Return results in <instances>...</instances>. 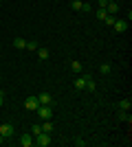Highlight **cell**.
<instances>
[{"label": "cell", "mask_w": 132, "mask_h": 147, "mask_svg": "<svg viewBox=\"0 0 132 147\" xmlns=\"http://www.w3.org/2000/svg\"><path fill=\"white\" fill-rule=\"evenodd\" d=\"M35 53H38L40 61H46V59L51 57V51H49V49H44V46H38V51H35Z\"/></svg>", "instance_id": "8"}, {"label": "cell", "mask_w": 132, "mask_h": 147, "mask_svg": "<svg viewBox=\"0 0 132 147\" xmlns=\"http://www.w3.org/2000/svg\"><path fill=\"white\" fill-rule=\"evenodd\" d=\"M38 105H40V101H38V97L35 94H31V97H26V101H24V108L26 110H38Z\"/></svg>", "instance_id": "4"}, {"label": "cell", "mask_w": 132, "mask_h": 147, "mask_svg": "<svg viewBox=\"0 0 132 147\" xmlns=\"http://www.w3.org/2000/svg\"><path fill=\"white\" fill-rule=\"evenodd\" d=\"M117 108H119V110H130V108H132V101H130V99H121L119 103H117Z\"/></svg>", "instance_id": "11"}, {"label": "cell", "mask_w": 132, "mask_h": 147, "mask_svg": "<svg viewBox=\"0 0 132 147\" xmlns=\"http://www.w3.org/2000/svg\"><path fill=\"white\" fill-rule=\"evenodd\" d=\"M75 145L77 147H86V141H84V138H75Z\"/></svg>", "instance_id": "24"}, {"label": "cell", "mask_w": 132, "mask_h": 147, "mask_svg": "<svg viewBox=\"0 0 132 147\" xmlns=\"http://www.w3.org/2000/svg\"><path fill=\"white\" fill-rule=\"evenodd\" d=\"M38 117H40V121H49V119H53V108L51 105H38Z\"/></svg>", "instance_id": "2"}, {"label": "cell", "mask_w": 132, "mask_h": 147, "mask_svg": "<svg viewBox=\"0 0 132 147\" xmlns=\"http://www.w3.org/2000/svg\"><path fill=\"white\" fill-rule=\"evenodd\" d=\"M42 132H49V134L53 132V123H51V119H49V121H42Z\"/></svg>", "instance_id": "17"}, {"label": "cell", "mask_w": 132, "mask_h": 147, "mask_svg": "<svg viewBox=\"0 0 132 147\" xmlns=\"http://www.w3.org/2000/svg\"><path fill=\"white\" fill-rule=\"evenodd\" d=\"M119 121H128V123H130V121H132L130 110H119Z\"/></svg>", "instance_id": "14"}, {"label": "cell", "mask_w": 132, "mask_h": 147, "mask_svg": "<svg viewBox=\"0 0 132 147\" xmlns=\"http://www.w3.org/2000/svg\"><path fill=\"white\" fill-rule=\"evenodd\" d=\"M0 134L5 136V138H9V136L16 134V127H13L11 123H0Z\"/></svg>", "instance_id": "3"}, {"label": "cell", "mask_w": 132, "mask_h": 147, "mask_svg": "<svg viewBox=\"0 0 132 147\" xmlns=\"http://www.w3.org/2000/svg\"><path fill=\"white\" fill-rule=\"evenodd\" d=\"M26 49H29V51H38V44H35V42H26Z\"/></svg>", "instance_id": "22"}, {"label": "cell", "mask_w": 132, "mask_h": 147, "mask_svg": "<svg viewBox=\"0 0 132 147\" xmlns=\"http://www.w3.org/2000/svg\"><path fill=\"white\" fill-rule=\"evenodd\" d=\"M95 16H97V20H101V22H104V18H106L108 13H106V9H97V11H95Z\"/></svg>", "instance_id": "20"}, {"label": "cell", "mask_w": 132, "mask_h": 147, "mask_svg": "<svg viewBox=\"0 0 132 147\" xmlns=\"http://www.w3.org/2000/svg\"><path fill=\"white\" fill-rule=\"evenodd\" d=\"M2 143H5V136H2V134H0V145H2Z\"/></svg>", "instance_id": "27"}, {"label": "cell", "mask_w": 132, "mask_h": 147, "mask_svg": "<svg viewBox=\"0 0 132 147\" xmlns=\"http://www.w3.org/2000/svg\"><path fill=\"white\" fill-rule=\"evenodd\" d=\"M51 143H53V138H51L49 132H40V134L33 136V145H38V147H49Z\"/></svg>", "instance_id": "1"}, {"label": "cell", "mask_w": 132, "mask_h": 147, "mask_svg": "<svg viewBox=\"0 0 132 147\" xmlns=\"http://www.w3.org/2000/svg\"><path fill=\"white\" fill-rule=\"evenodd\" d=\"M106 5H108V0H99V9H106Z\"/></svg>", "instance_id": "25"}, {"label": "cell", "mask_w": 132, "mask_h": 147, "mask_svg": "<svg viewBox=\"0 0 132 147\" xmlns=\"http://www.w3.org/2000/svg\"><path fill=\"white\" fill-rule=\"evenodd\" d=\"M40 132H42V123H33L31 125V134L35 136V134H40Z\"/></svg>", "instance_id": "19"}, {"label": "cell", "mask_w": 132, "mask_h": 147, "mask_svg": "<svg viewBox=\"0 0 132 147\" xmlns=\"http://www.w3.org/2000/svg\"><path fill=\"white\" fill-rule=\"evenodd\" d=\"M40 101V105H51L53 103V97H51V92H40V94H35Z\"/></svg>", "instance_id": "6"}, {"label": "cell", "mask_w": 132, "mask_h": 147, "mask_svg": "<svg viewBox=\"0 0 132 147\" xmlns=\"http://www.w3.org/2000/svg\"><path fill=\"white\" fill-rule=\"evenodd\" d=\"M2 103H5V92L0 90V105H2Z\"/></svg>", "instance_id": "26"}, {"label": "cell", "mask_w": 132, "mask_h": 147, "mask_svg": "<svg viewBox=\"0 0 132 147\" xmlns=\"http://www.w3.org/2000/svg\"><path fill=\"white\" fill-rule=\"evenodd\" d=\"M82 11H86V13H90V11H93V7L88 5V2H84V5H82Z\"/></svg>", "instance_id": "23"}, {"label": "cell", "mask_w": 132, "mask_h": 147, "mask_svg": "<svg viewBox=\"0 0 132 147\" xmlns=\"http://www.w3.org/2000/svg\"><path fill=\"white\" fill-rule=\"evenodd\" d=\"M86 77V88L84 90H90V92H95V79L90 77V75H84Z\"/></svg>", "instance_id": "13"}, {"label": "cell", "mask_w": 132, "mask_h": 147, "mask_svg": "<svg viewBox=\"0 0 132 147\" xmlns=\"http://www.w3.org/2000/svg\"><path fill=\"white\" fill-rule=\"evenodd\" d=\"M20 145L22 147H31L33 145V134H22L20 136Z\"/></svg>", "instance_id": "9"}, {"label": "cell", "mask_w": 132, "mask_h": 147, "mask_svg": "<svg viewBox=\"0 0 132 147\" xmlns=\"http://www.w3.org/2000/svg\"><path fill=\"white\" fill-rule=\"evenodd\" d=\"M114 20H117V16H106V18H104V22H106L108 26H112V24H114Z\"/></svg>", "instance_id": "21"}, {"label": "cell", "mask_w": 132, "mask_h": 147, "mask_svg": "<svg viewBox=\"0 0 132 147\" xmlns=\"http://www.w3.org/2000/svg\"><path fill=\"white\" fill-rule=\"evenodd\" d=\"M117 11H119V5H117L114 0H108V5H106V13H108V16H117Z\"/></svg>", "instance_id": "7"}, {"label": "cell", "mask_w": 132, "mask_h": 147, "mask_svg": "<svg viewBox=\"0 0 132 147\" xmlns=\"http://www.w3.org/2000/svg\"><path fill=\"white\" fill-rule=\"evenodd\" d=\"M13 46H16L18 51H24L26 49V40L24 37H16V40H13Z\"/></svg>", "instance_id": "10"}, {"label": "cell", "mask_w": 132, "mask_h": 147, "mask_svg": "<svg viewBox=\"0 0 132 147\" xmlns=\"http://www.w3.org/2000/svg\"><path fill=\"white\" fill-rule=\"evenodd\" d=\"M112 29L117 31V33H126V31H128V20L117 18V20H114V24H112Z\"/></svg>", "instance_id": "5"}, {"label": "cell", "mask_w": 132, "mask_h": 147, "mask_svg": "<svg viewBox=\"0 0 132 147\" xmlns=\"http://www.w3.org/2000/svg\"><path fill=\"white\" fill-rule=\"evenodd\" d=\"M70 70H73V73H82V61L73 59V61H70Z\"/></svg>", "instance_id": "16"}, {"label": "cell", "mask_w": 132, "mask_h": 147, "mask_svg": "<svg viewBox=\"0 0 132 147\" xmlns=\"http://www.w3.org/2000/svg\"><path fill=\"white\" fill-rule=\"evenodd\" d=\"M82 0H73V2H70V9H73V11H82Z\"/></svg>", "instance_id": "18"}, {"label": "cell", "mask_w": 132, "mask_h": 147, "mask_svg": "<svg viewBox=\"0 0 132 147\" xmlns=\"http://www.w3.org/2000/svg\"><path fill=\"white\" fill-rule=\"evenodd\" d=\"M84 88H86V77H77L75 79V90H84Z\"/></svg>", "instance_id": "12"}, {"label": "cell", "mask_w": 132, "mask_h": 147, "mask_svg": "<svg viewBox=\"0 0 132 147\" xmlns=\"http://www.w3.org/2000/svg\"><path fill=\"white\" fill-rule=\"evenodd\" d=\"M110 70H112V66H110L108 61H104V64L99 66V73H101V75H110Z\"/></svg>", "instance_id": "15"}]
</instances>
